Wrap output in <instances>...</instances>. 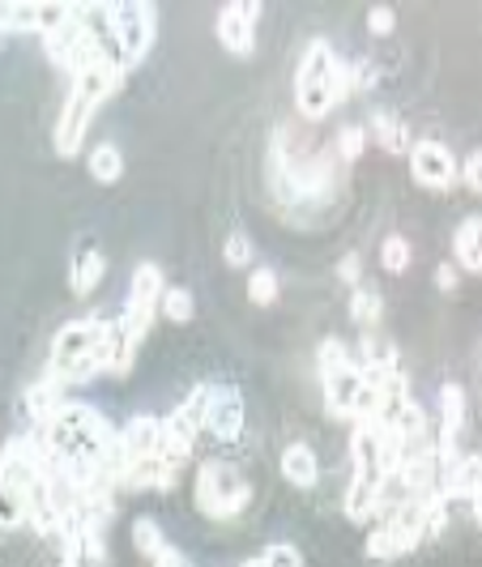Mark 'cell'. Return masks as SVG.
<instances>
[{
  "label": "cell",
  "mask_w": 482,
  "mask_h": 567,
  "mask_svg": "<svg viewBox=\"0 0 482 567\" xmlns=\"http://www.w3.org/2000/svg\"><path fill=\"white\" fill-rule=\"evenodd\" d=\"M410 265H414V247H410V240L398 235V231L385 235V240H380V269H385V274H405Z\"/></svg>",
  "instance_id": "ffe728a7"
},
{
  "label": "cell",
  "mask_w": 482,
  "mask_h": 567,
  "mask_svg": "<svg viewBox=\"0 0 482 567\" xmlns=\"http://www.w3.org/2000/svg\"><path fill=\"white\" fill-rule=\"evenodd\" d=\"M333 73H337V56H333L329 39H312L299 56V69H295V107L303 120H321L333 112V103H337Z\"/></svg>",
  "instance_id": "3957f363"
},
{
  "label": "cell",
  "mask_w": 482,
  "mask_h": 567,
  "mask_svg": "<svg viewBox=\"0 0 482 567\" xmlns=\"http://www.w3.org/2000/svg\"><path fill=\"white\" fill-rule=\"evenodd\" d=\"M256 18H261V4L256 0H231L218 9V43L231 51V56H252L256 47Z\"/></svg>",
  "instance_id": "52a82bcc"
},
{
  "label": "cell",
  "mask_w": 482,
  "mask_h": 567,
  "mask_svg": "<svg viewBox=\"0 0 482 567\" xmlns=\"http://www.w3.org/2000/svg\"><path fill=\"white\" fill-rule=\"evenodd\" d=\"M193 499H197V512L209 521H231L248 512L252 504V483L243 478V470H236L231 461L214 456L197 465V478H193Z\"/></svg>",
  "instance_id": "7a4b0ae2"
},
{
  "label": "cell",
  "mask_w": 482,
  "mask_h": 567,
  "mask_svg": "<svg viewBox=\"0 0 482 567\" xmlns=\"http://www.w3.org/2000/svg\"><path fill=\"white\" fill-rule=\"evenodd\" d=\"M103 278H107V256H103L99 247H85L78 261H73V274H69V286H73V294H78V299L94 294Z\"/></svg>",
  "instance_id": "2e32d148"
},
{
  "label": "cell",
  "mask_w": 482,
  "mask_h": 567,
  "mask_svg": "<svg viewBox=\"0 0 482 567\" xmlns=\"http://www.w3.org/2000/svg\"><path fill=\"white\" fill-rule=\"evenodd\" d=\"M474 517H479V525H482V495L474 499Z\"/></svg>",
  "instance_id": "d6a6232c"
},
{
  "label": "cell",
  "mask_w": 482,
  "mask_h": 567,
  "mask_svg": "<svg viewBox=\"0 0 482 567\" xmlns=\"http://www.w3.org/2000/svg\"><path fill=\"white\" fill-rule=\"evenodd\" d=\"M85 166H90V175L99 180V184H116L124 175V154L116 141H99L94 150H90V159H85Z\"/></svg>",
  "instance_id": "e0dca14e"
},
{
  "label": "cell",
  "mask_w": 482,
  "mask_h": 567,
  "mask_svg": "<svg viewBox=\"0 0 482 567\" xmlns=\"http://www.w3.org/2000/svg\"><path fill=\"white\" fill-rule=\"evenodd\" d=\"M133 546H137V555H146L150 564L159 559L162 551H171V542H167V533L159 529L154 517H137V521H133Z\"/></svg>",
  "instance_id": "ac0fdd59"
},
{
  "label": "cell",
  "mask_w": 482,
  "mask_h": 567,
  "mask_svg": "<svg viewBox=\"0 0 482 567\" xmlns=\"http://www.w3.org/2000/svg\"><path fill=\"white\" fill-rule=\"evenodd\" d=\"M112 35H116V47H120V65L124 73L150 51L154 43V9L150 4H112Z\"/></svg>",
  "instance_id": "5b68a950"
},
{
  "label": "cell",
  "mask_w": 482,
  "mask_h": 567,
  "mask_svg": "<svg viewBox=\"0 0 482 567\" xmlns=\"http://www.w3.org/2000/svg\"><path fill=\"white\" fill-rule=\"evenodd\" d=\"M261 559H265V567H303V555L295 542H269Z\"/></svg>",
  "instance_id": "484cf974"
},
{
  "label": "cell",
  "mask_w": 482,
  "mask_h": 567,
  "mask_svg": "<svg viewBox=\"0 0 482 567\" xmlns=\"http://www.w3.org/2000/svg\"><path fill=\"white\" fill-rule=\"evenodd\" d=\"M380 78V73H376V65H371V60H351V90H367V85H371V81Z\"/></svg>",
  "instance_id": "f546056e"
},
{
  "label": "cell",
  "mask_w": 482,
  "mask_h": 567,
  "mask_svg": "<svg viewBox=\"0 0 482 567\" xmlns=\"http://www.w3.org/2000/svg\"><path fill=\"white\" fill-rule=\"evenodd\" d=\"M405 159H410V171H414V180H418L423 188L444 193V188H452V184L461 180V162H457V154H452L444 141H436V137L414 141Z\"/></svg>",
  "instance_id": "8992f818"
},
{
  "label": "cell",
  "mask_w": 482,
  "mask_h": 567,
  "mask_svg": "<svg viewBox=\"0 0 482 567\" xmlns=\"http://www.w3.org/2000/svg\"><path fill=\"white\" fill-rule=\"evenodd\" d=\"M479 384H482V371H479Z\"/></svg>",
  "instance_id": "e575fe53"
},
{
  "label": "cell",
  "mask_w": 482,
  "mask_h": 567,
  "mask_svg": "<svg viewBox=\"0 0 482 567\" xmlns=\"http://www.w3.org/2000/svg\"><path fill=\"white\" fill-rule=\"evenodd\" d=\"M321 389L333 418H355L363 397V367L346 363V367H333V371H321Z\"/></svg>",
  "instance_id": "30bf717a"
},
{
  "label": "cell",
  "mask_w": 482,
  "mask_h": 567,
  "mask_svg": "<svg viewBox=\"0 0 482 567\" xmlns=\"http://www.w3.org/2000/svg\"><path fill=\"white\" fill-rule=\"evenodd\" d=\"M367 559H398V546L385 525H371V533H367Z\"/></svg>",
  "instance_id": "4316f807"
},
{
  "label": "cell",
  "mask_w": 482,
  "mask_h": 567,
  "mask_svg": "<svg viewBox=\"0 0 482 567\" xmlns=\"http://www.w3.org/2000/svg\"><path fill=\"white\" fill-rule=\"evenodd\" d=\"M363 256L359 252H346V256H342V261H337V278H342V282H359L363 274Z\"/></svg>",
  "instance_id": "4dcf8cb0"
},
{
  "label": "cell",
  "mask_w": 482,
  "mask_h": 567,
  "mask_svg": "<svg viewBox=\"0 0 482 567\" xmlns=\"http://www.w3.org/2000/svg\"><path fill=\"white\" fill-rule=\"evenodd\" d=\"M461 184L482 197V150H470V154L461 159Z\"/></svg>",
  "instance_id": "f1b7e54d"
},
{
  "label": "cell",
  "mask_w": 482,
  "mask_h": 567,
  "mask_svg": "<svg viewBox=\"0 0 482 567\" xmlns=\"http://www.w3.org/2000/svg\"><path fill=\"white\" fill-rule=\"evenodd\" d=\"M436 286H440V290H457V286H461V269H457L452 261H440V265H436Z\"/></svg>",
  "instance_id": "1f68e13d"
},
{
  "label": "cell",
  "mask_w": 482,
  "mask_h": 567,
  "mask_svg": "<svg viewBox=\"0 0 482 567\" xmlns=\"http://www.w3.org/2000/svg\"><path fill=\"white\" fill-rule=\"evenodd\" d=\"M243 567H265V559H248Z\"/></svg>",
  "instance_id": "836d02e7"
},
{
  "label": "cell",
  "mask_w": 482,
  "mask_h": 567,
  "mask_svg": "<svg viewBox=\"0 0 482 567\" xmlns=\"http://www.w3.org/2000/svg\"><path fill=\"white\" fill-rule=\"evenodd\" d=\"M162 290H167V278L154 261H141L133 269V282H128V294H124V308H120V328L141 346V337L150 333V324L159 316V303H162Z\"/></svg>",
  "instance_id": "277c9868"
},
{
  "label": "cell",
  "mask_w": 482,
  "mask_h": 567,
  "mask_svg": "<svg viewBox=\"0 0 482 567\" xmlns=\"http://www.w3.org/2000/svg\"><path fill=\"white\" fill-rule=\"evenodd\" d=\"M222 261H227L231 269L252 265V240H248L243 231H231V235H227V243H222Z\"/></svg>",
  "instance_id": "d4e9b609"
},
{
  "label": "cell",
  "mask_w": 482,
  "mask_h": 567,
  "mask_svg": "<svg viewBox=\"0 0 482 567\" xmlns=\"http://www.w3.org/2000/svg\"><path fill=\"white\" fill-rule=\"evenodd\" d=\"M159 444H162V418H154V414H133L120 427V448L128 465L159 456Z\"/></svg>",
  "instance_id": "8fae6325"
},
{
  "label": "cell",
  "mask_w": 482,
  "mask_h": 567,
  "mask_svg": "<svg viewBox=\"0 0 482 567\" xmlns=\"http://www.w3.org/2000/svg\"><path fill=\"white\" fill-rule=\"evenodd\" d=\"M367 31H371V35H393V31H398V13H393L389 4H371V9H367Z\"/></svg>",
  "instance_id": "83f0119b"
},
{
  "label": "cell",
  "mask_w": 482,
  "mask_h": 567,
  "mask_svg": "<svg viewBox=\"0 0 482 567\" xmlns=\"http://www.w3.org/2000/svg\"><path fill=\"white\" fill-rule=\"evenodd\" d=\"M94 112H99V103H94L90 94H81V90L69 85V99H65L60 120H56V154H65V159H73V154H78L81 141H85V132H90Z\"/></svg>",
  "instance_id": "ba28073f"
},
{
  "label": "cell",
  "mask_w": 482,
  "mask_h": 567,
  "mask_svg": "<svg viewBox=\"0 0 482 567\" xmlns=\"http://www.w3.org/2000/svg\"><path fill=\"white\" fill-rule=\"evenodd\" d=\"M248 299H252L256 308L278 303V274H274V269H265V265H256V269L248 274Z\"/></svg>",
  "instance_id": "7402d4cb"
},
{
  "label": "cell",
  "mask_w": 482,
  "mask_h": 567,
  "mask_svg": "<svg viewBox=\"0 0 482 567\" xmlns=\"http://www.w3.org/2000/svg\"><path fill=\"white\" fill-rule=\"evenodd\" d=\"M367 124H346L342 132H337V141H333V150H337V159L342 162H359L363 150H367Z\"/></svg>",
  "instance_id": "603a6c76"
},
{
  "label": "cell",
  "mask_w": 482,
  "mask_h": 567,
  "mask_svg": "<svg viewBox=\"0 0 482 567\" xmlns=\"http://www.w3.org/2000/svg\"><path fill=\"white\" fill-rule=\"evenodd\" d=\"M380 312H385L380 290H376V286H355V294H351V321L371 328V324L380 321Z\"/></svg>",
  "instance_id": "44dd1931"
},
{
  "label": "cell",
  "mask_w": 482,
  "mask_h": 567,
  "mask_svg": "<svg viewBox=\"0 0 482 567\" xmlns=\"http://www.w3.org/2000/svg\"><path fill=\"white\" fill-rule=\"evenodd\" d=\"M461 427H466V389H461V384H444L440 389V427H436V440L457 444Z\"/></svg>",
  "instance_id": "9a60e30c"
},
{
  "label": "cell",
  "mask_w": 482,
  "mask_h": 567,
  "mask_svg": "<svg viewBox=\"0 0 482 567\" xmlns=\"http://www.w3.org/2000/svg\"><path fill=\"white\" fill-rule=\"evenodd\" d=\"M205 431L214 440H240L243 431V393L236 384H209V414Z\"/></svg>",
  "instance_id": "9c48e42d"
},
{
  "label": "cell",
  "mask_w": 482,
  "mask_h": 567,
  "mask_svg": "<svg viewBox=\"0 0 482 567\" xmlns=\"http://www.w3.org/2000/svg\"><path fill=\"white\" fill-rule=\"evenodd\" d=\"M107 333V321L103 316H78V321L60 324L56 337H51V359H47V375L60 380L65 389L69 384H81L90 380L99 363H94V350Z\"/></svg>",
  "instance_id": "6da1fadb"
},
{
  "label": "cell",
  "mask_w": 482,
  "mask_h": 567,
  "mask_svg": "<svg viewBox=\"0 0 482 567\" xmlns=\"http://www.w3.org/2000/svg\"><path fill=\"white\" fill-rule=\"evenodd\" d=\"M278 465H282V478L290 486H299V490L321 483V461H317V452L308 444H286L278 456Z\"/></svg>",
  "instance_id": "4fadbf2b"
},
{
  "label": "cell",
  "mask_w": 482,
  "mask_h": 567,
  "mask_svg": "<svg viewBox=\"0 0 482 567\" xmlns=\"http://www.w3.org/2000/svg\"><path fill=\"white\" fill-rule=\"evenodd\" d=\"M159 312L171 324H188L193 316H197V299H193V290H188V286H167V290H162Z\"/></svg>",
  "instance_id": "d6986e66"
},
{
  "label": "cell",
  "mask_w": 482,
  "mask_h": 567,
  "mask_svg": "<svg viewBox=\"0 0 482 567\" xmlns=\"http://www.w3.org/2000/svg\"><path fill=\"white\" fill-rule=\"evenodd\" d=\"M452 265L461 274H482V213H470L452 231Z\"/></svg>",
  "instance_id": "7c38bea8"
},
{
  "label": "cell",
  "mask_w": 482,
  "mask_h": 567,
  "mask_svg": "<svg viewBox=\"0 0 482 567\" xmlns=\"http://www.w3.org/2000/svg\"><path fill=\"white\" fill-rule=\"evenodd\" d=\"M367 137H371V141H380V150H389V154H410V146H414V137H410L405 120L389 116V112H371V120H367Z\"/></svg>",
  "instance_id": "5bb4252c"
},
{
  "label": "cell",
  "mask_w": 482,
  "mask_h": 567,
  "mask_svg": "<svg viewBox=\"0 0 482 567\" xmlns=\"http://www.w3.org/2000/svg\"><path fill=\"white\" fill-rule=\"evenodd\" d=\"M346 363H359L355 350H351L342 337H324L321 355H317V367H321V371H333V367H346Z\"/></svg>",
  "instance_id": "cb8c5ba5"
}]
</instances>
